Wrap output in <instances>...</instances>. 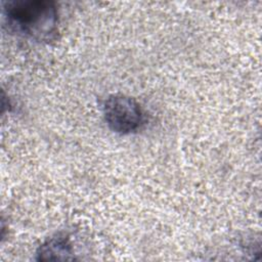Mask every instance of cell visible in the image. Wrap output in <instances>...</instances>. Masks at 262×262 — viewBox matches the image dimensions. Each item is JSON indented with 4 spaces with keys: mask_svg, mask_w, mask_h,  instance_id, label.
Here are the masks:
<instances>
[{
    "mask_svg": "<svg viewBox=\"0 0 262 262\" xmlns=\"http://www.w3.org/2000/svg\"><path fill=\"white\" fill-rule=\"evenodd\" d=\"M3 12L8 28L21 36L50 41L57 33L58 13L52 1H13L6 4Z\"/></svg>",
    "mask_w": 262,
    "mask_h": 262,
    "instance_id": "obj_1",
    "label": "cell"
},
{
    "mask_svg": "<svg viewBox=\"0 0 262 262\" xmlns=\"http://www.w3.org/2000/svg\"><path fill=\"white\" fill-rule=\"evenodd\" d=\"M37 255L39 260L69 259L72 255V248L69 238L66 236L49 238L40 246Z\"/></svg>",
    "mask_w": 262,
    "mask_h": 262,
    "instance_id": "obj_3",
    "label": "cell"
},
{
    "mask_svg": "<svg viewBox=\"0 0 262 262\" xmlns=\"http://www.w3.org/2000/svg\"><path fill=\"white\" fill-rule=\"evenodd\" d=\"M103 117L108 128L119 134L136 132L145 123V114L139 102L124 94H113L105 99Z\"/></svg>",
    "mask_w": 262,
    "mask_h": 262,
    "instance_id": "obj_2",
    "label": "cell"
}]
</instances>
